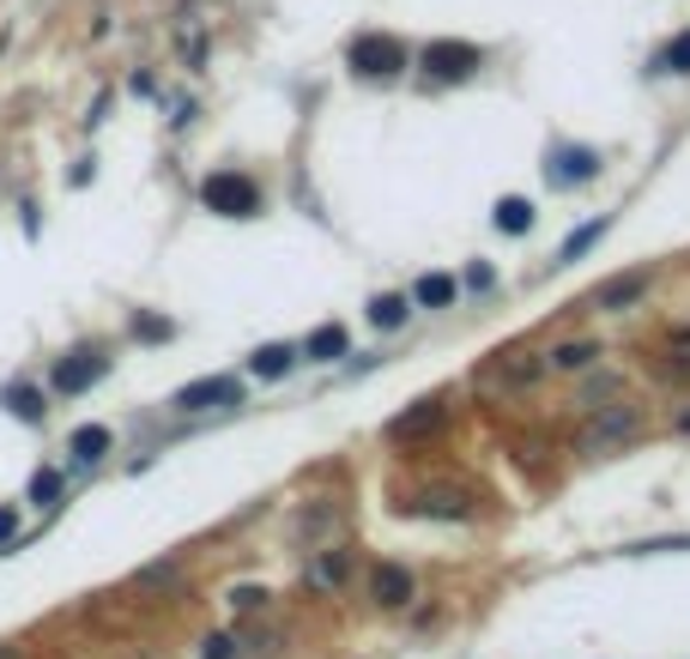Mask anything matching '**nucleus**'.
<instances>
[{
  "label": "nucleus",
  "instance_id": "obj_15",
  "mask_svg": "<svg viewBox=\"0 0 690 659\" xmlns=\"http://www.w3.org/2000/svg\"><path fill=\"white\" fill-rule=\"evenodd\" d=\"M491 224H496V231H508V236H527V231H534V207H527L522 195H508V200H496Z\"/></svg>",
  "mask_w": 690,
  "mask_h": 659
},
{
  "label": "nucleus",
  "instance_id": "obj_21",
  "mask_svg": "<svg viewBox=\"0 0 690 659\" xmlns=\"http://www.w3.org/2000/svg\"><path fill=\"white\" fill-rule=\"evenodd\" d=\"M654 73H690V31L666 37V49L654 55Z\"/></svg>",
  "mask_w": 690,
  "mask_h": 659
},
{
  "label": "nucleus",
  "instance_id": "obj_28",
  "mask_svg": "<svg viewBox=\"0 0 690 659\" xmlns=\"http://www.w3.org/2000/svg\"><path fill=\"white\" fill-rule=\"evenodd\" d=\"M467 285H472V291H491V285H496V272H491V267H484V260H479V267L467 272Z\"/></svg>",
  "mask_w": 690,
  "mask_h": 659
},
{
  "label": "nucleus",
  "instance_id": "obj_1",
  "mask_svg": "<svg viewBox=\"0 0 690 659\" xmlns=\"http://www.w3.org/2000/svg\"><path fill=\"white\" fill-rule=\"evenodd\" d=\"M200 207L219 212V219H255L261 212V181L243 176V169H212L200 181Z\"/></svg>",
  "mask_w": 690,
  "mask_h": 659
},
{
  "label": "nucleus",
  "instance_id": "obj_22",
  "mask_svg": "<svg viewBox=\"0 0 690 659\" xmlns=\"http://www.w3.org/2000/svg\"><path fill=\"white\" fill-rule=\"evenodd\" d=\"M594 357H599L594 339H575V345H558V351H551V369H582V363H594Z\"/></svg>",
  "mask_w": 690,
  "mask_h": 659
},
{
  "label": "nucleus",
  "instance_id": "obj_25",
  "mask_svg": "<svg viewBox=\"0 0 690 659\" xmlns=\"http://www.w3.org/2000/svg\"><path fill=\"white\" fill-rule=\"evenodd\" d=\"M176 327L164 321V315H133V339H169Z\"/></svg>",
  "mask_w": 690,
  "mask_h": 659
},
{
  "label": "nucleus",
  "instance_id": "obj_11",
  "mask_svg": "<svg viewBox=\"0 0 690 659\" xmlns=\"http://www.w3.org/2000/svg\"><path fill=\"white\" fill-rule=\"evenodd\" d=\"M406 515L460 520V515H472V496H467V491H424V496H412V503H406Z\"/></svg>",
  "mask_w": 690,
  "mask_h": 659
},
{
  "label": "nucleus",
  "instance_id": "obj_6",
  "mask_svg": "<svg viewBox=\"0 0 690 659\" xmlns=\"http://www.w3.org/2000/svg\"><path fill=\"white\" fill-rule=\"evenodd\" d=\"M224 405H243V381L236 375H200V381L176 388V412H224Z\"/></svg>",
  "mask_w": 690,
  "mask_h": 659
},
{
  "label": "nucleus",
  "instance_id": "obj_5",
  "mask_svg": "<svg viewBox=\"0 0 690 659\" xmlns=\"http://www.w3.org/2000/svg\"><path fill=\"white\" fill-rule=\"evenodd\" d=\"M104 375H109V351H85V345H79V351H67V357H55V369H49V388L55 393H85V388H92V381H104Z\"/></svg>",
  "mask_w": 690,
  "mask_h": 659
},
{
  "label": "nucleus",
  "instance_id": "obj_23",
  "mask_svg": "<svg viewBox=\"0 0 690 659\" xmlns=\"http://www.w3.org/2000/svg\"><path fill=\"white\" fill-rule=\"evenodd\" d=\"M346 563H352L346 551H327L321 563H315V575H309V581H315V587H339V581H346Z\"/></svg>",
  "mask_w": 690,
  "mask_h": 659
},
{
  "label": "nucleus",
  "instance_id": "obj_30",
  "mask_svg": "<svg viewBox=\"0 0 690 659\" xmlns=\"http://www.w3.org/2000/svg\"><path fill=\"white\" fill-rule=\"evenodd\" d=\"M0 659H19V647H13V642H0Z\"/></svg>",
  "mask_w": 690,
  "mask_h": 659
},
{
  "label": "nucleus",
  "instance_id": "obj_12",
  "mask_svg": "<svg viewBox=\"0 0 690 659\" xmlns=\"http://www.w3.org/2000/svg\"><path fill=\"white\" fill-rule=\"evenodd\" d=\"M370 599H376V605H406V599H412V575H406L400 563H376V569H370Z\"/></svg>",
  "mask_w": 690,
  "mask_h": 659
},
{
  "label": "nucleus",
  "instance_id": "obj_13",
  "mask_svg": "<svg viewBox=\"0 0 690 659\" xmlns=\"http://www.w3.org/2000/svg\"><path fill=\"white\" fill-rule=\"evenodd\" d=\"M346 345H352V339H346V327H339V321H327V327H315V333L303 339V357L334 363V357H346Z\"/></svg>",
  "mask_w": 690,
  "mask_h": 659
},
{
  "label": "nucleus",
  "instance_id": "obj_14",
  "mask_svg": "<svg viewBox=\"0 0 690 659\" xmlns=\"http://www.w3.org/2000/svg\"><path fill=\"white\" fill-rule=\"evenodd\" d=\"M455 279H448V272H424V279H418L412 285V303H424V309H448V303H455Z\"/></svg>",
  "mask_w": 690,
  "mask_h": 659
},
{
  "label": "nucleus",
  "instance_id": "obj_29",
  "mask_svg": "<svg viewBox=\"0 0 690 659\" xmlns=\"http://www.w3.org/2000/svg\"><path fill=\"white\" fill-rule=\"evenodd\" d=\"M13 532H19V515H13V508H0V544L13 539Z\"/></svg>",
  "mask_w": 690,
  "mask_h": 659
},
{
  "label": "nucleus",
  "instance_id": "obj_31",
  "mask_svg": "<svg viewBox=\"0 0 690 659\" xmlns=\"http://www.w3.org/2000/svg\"><path fill=\"white\" fill-rule=\"evenodd\" d=\"M678 429H690V412H685V417H678Z\"/></svg>",
  "mask_w": 690,
  "mask_h": 659
},
{
  "label": "nucleus",
  "instance_id": "obj_7",
  "mask_svg": "<svg viewBox=\"0 0 690 659\" xmlns=\"http://www.w3.org/2000/svg\"><path fill=\"white\" fill-rule=\"evenodd\" d=\"M599 176V152L594 145H551L546 152V181L551 188H582Z\"/></svg>",
  "mask_w": 690,
  "mask_h": 659
},
{
  "label": "nucleus",
  "instance_id": "obj_17",
  "mask_svg": "<svg viewBox=\"0 0 690 659\" xmlns=\"http://www.w3.org/2000/svg\"><path fill=\"white\" fill-rule=\"evenodd\" d=\"M0 400L13 405V417H25V424H43V412H49V405H43V393L31 388V381H13V388L0 393Z\"/></svg>",
  "mask_w": 690,
  "mask_h": 659
},
{
  "label": "nucleus",
  "instance_id": "obj_2",
  "mask_svg": "<svg viewBox=\"0 0 690 659\" xmlns=\"http://www.w3.org/2000/svg\"><path fill=\"white\" fill-rule=\"evenodd\" d=\"M406 61H412V49L400 37H388V31H358L352 49H346V67L358 79H394V73H406Z\"/></svg>",
  "mask_w": 690,
  "mask_h": 659
},
{
  "label": "nucleus",
  "instance_id": "obj_8",
  "mask_svg": "<svg viewBox=\"0 0 690 659\" xmlns=\"http://www.w3.org/2000/svg\"><path fill=\"white\" fill-rule=\"evenodd\" d=\"M551 357H539V351H496L491 363H484V388H527L534 375H546Z\"/></svg>",
  "mask_w": 690,
  "mask_h": 659
},
{
  "label": "nucleus",
  "instance_id": "obj_10",
  "mask_svg": "<svg viewBox=\"0 0 690 659\" xmlns=\"http://www.w3.org/2000/svg\"><path fill=\"white\" fill-rule=\"evenodd\" d=\"M642 297H648V267L618 272V279H606V285L594 291V303H599V309H630V303H642Z\"/></svg>",
  "mask_w": 690,
  "mask_h": 659
},
{
  "label": "nucleus",
  "instance_id": "obj_24",
  "mask_svg": "<svg viewBox=\"0 0 690 659\" xmlns=\"http://www.w3.org/2000/svg\"><path fill=\"white\" fill-rule=\"evenodd\" d=\"M31 503H37V508L61 503V472H37V479H31Z\"/></svg>",
  "mask_w": 690,
  "mask_h": 659
},
{
  "label": "nucleus",
  "instance_id": "obj_27",
  "mask_svg": "<svg viewBox=\"0 0 690 659\" xmlns=\"http://www.w3.org/2000/svg\"><path fill=\"white\" fill-rule=\"evenodd\" d=\"M200 654H207V659H231L236 642H231V635H207V647H200Z\"/></svg>",
  "mask_w": 690,
  "mask_h": 659
},
{
  "label": "nucleus",
  "instance_id": "obj_20",
  "mask_svg": "<svg viewBox=\"0 0 690 659\" xmlns=\"http://www.w3.org/2000/svg\"><path fill=\"white\" fill-rule=\"evenodd\" d=\"M612 231V219H594V224H582V231L570 236V243H563V255H558V267H570V260H582L587 248H599V236Z\"/></svg>",
  "mask_w": 690,
  "mask_h": 659
},
{
  "label": "nucleus",
  "instance_id": "obj_3",
  "mask_svg": "<svg viewBox=\"0 0 690 659\" xmlns=\"http://www.w3.org/2000/svg\"><path fill=\"white\" fill-rule=\"evenodd\" d=\"M636 429H642V412H636V405H599V412L582 424L575 448H582V454H618L630 436H636Z\"/></svg>",
  "mask_w": 690,
  "mask_h": 659
},
{
  "label": "nucleus",
  "instance_id": "obj_19",
  "mask_svg": "<svg viewBox=\"0 0 690 659\" xmlns=\"http://www.w3.org/2000/svg\"><path fill=\"white\" fill-rule=\"evenodd\" d=\"M406 315H412V297H400V291H388V297H376V303H370V321H376L382 333L406 327Z\"/></svg>",
  "mask_w": 690,
  "mask_h": 659
},
{
  "label": "nucleus",
  "instance_id": "obj_16",
  "mask_svg": "<svg viewBox=\"0 0 690 659\" xmlns=\"http://www.w3.org/2000/svg\"><path fill=\"white\" fill-rule=\"evenodd\" d=\"M291 363H297V351H291V345H261L255 357H248V375H261V381H279V375H285Z\"/></svg>",
  "mask_w": 690,
  "mask_h": 659
},
{
  "label": "nucleus",
  "instance_id": "obj_9",
  "mask_svg": "<svg viewBox=\"0 0 690 659\" xmlns=\"http://www.w3.org/2000/svg\"><path fill=\"white\" fill-rule=\"evenodd\" d=\"M448 424V400H418L412 412H400L388 424V436L394 442H418V436H430V429H443Z\"/></svg>",
  "mask_w": 690,
  "mask_h": 659
},
{
  "label": "nucleus",
  "instance_id": "obj_18",
  "mask_svg": "<svg viewBox=\"0 0 690 659\" xmlns=\"http://www.w3.org/2000/svg\"><path fill=\"white\" fill-rule=\"evenodd\" d=\"M104 454H109V429H104V424L73 429V460H79V466H97Z\"/></svg>",
  "mask_w": 690,
  "mask_h": 659
},
{
  "label": "nucleus",
  "instance_id": "obj_26",
  "mask_svg": "<svg viewBox=\"0 0 690 659\" xmlns=\"http://www.w3.org/2000/svg\"><path fill=\"white\" fill-rule=\"evenodd\" d=\"M231 605H236V611H255V605H267V593H261V587H236Z\"/></svg>",
  "mask_w": 690,
  "mask_h": 659
},
{
  "label": "nucleus",
  "instance_id": "obj_4",
  "mask_svg": "<svg viewBox=\"0 0 690 659\" xmlns=\"http://www.w3.org/2000/svg\"><path fill=\"white\" fill-rule=\"evenodd\" d=\"M479 61L484 55L472 49V43H460V37H436V43H424V55H418V67H424L436 85H467V79L479 73Z\"/></svg>",
  "mask_w": 690,
  "mask_h": 659
}]
</instances>
